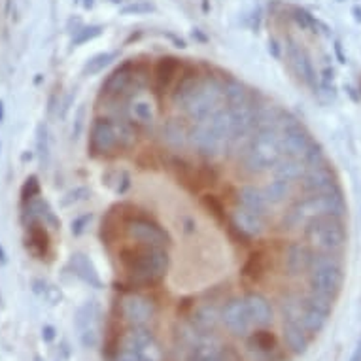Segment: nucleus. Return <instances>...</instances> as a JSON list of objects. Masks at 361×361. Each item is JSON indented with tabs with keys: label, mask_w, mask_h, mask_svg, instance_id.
Returning a JSON list of instances; mask_svg holds the SVG:
<instances>
[{
	"label": "nucleus",
	"mask_w": 361,
	"mask_h": 361,
	"mask_svg": "<svg viewBox=\"0 0 361 361\" xmlns=\"http://www.w3.org/2000/svg\"><path fill=\"white\" fill-rule=\"evenodd\" d=\"M123 316L132 325H144L153 318V305L142 295H129L123 299L121 305Z\"/></svg>",
	"instance_id": "nucleus-11"
},
{
	"label": "nucleus",
	"mask_w": 361,
	"mask_h": 361,
	"mask_svg": "<svg viewBox=\"0 0 361 361\" xmlns=\"http://www.w3.org/2000/svg\"><path fill=\"white\" fill-rule=\"evenodd\" d=\"M244 301H246V309H248L252 323H256L259 328H265V325H269L272 322V309H270L269 301L265 297L252 293Z\"/></svg>",
	"instance_id": "nucleus-15"
},
{
	"label": "nucleus",
	"mask_w": 361,
	"mask_h": 361,
	"mask_svg": "<svg viewBox=\"0 0 361 361\" xmlns=\"http://www.w3.org/2000/svg\"><path fill=\"white\" fill-rule=\"evenodd\" d=\"M100 31H102L100 26H89V29H86V33L82 34V36H79V38L76 40V42H78V44H82V42L93 40V38H95V36H99Z\"/></svg>",
	"instance_id": "nucleus-37"
},
{
	"label": "nucleus",
	"mask_w": 361,
	"mask_h": 361,
	"mask_svg": "<svg viewBox=\"0 0 361 361\" xmlns=\"http://www.w3.org/2000/svg\"><path fill=\"white\" fill-rule=\"evenodd\" d=\"M225 89V102L227 108H237V106L248 105V93L244 89L243 84H238L235 79H231L224 86Z\"/></svg>",
	"instance_id": "nucleus-26"
},
{
	"label": "nucleus",
	"mask_w": 361,
	"mask_h": 361,
	"mask_svg": "<svg viewBox=\"0 0 361 361\" xmlns=\"http://www.w3.org/2000/svg\"><path fill=\"white\" fill-rule=\"evenodd\" d=\"M163 140L172 150H182L187 142V132H185L184 125L176 119H169L163 125Z\"/></svg>",
	"instance_id": "nucleus-21"
},
{
	"label": "nucleus",
	"mask_w": 361,
	"mask_h": 361,
	"mask_svg": "<svg viewBox=\"0 0 361 361\" xmlns=\"http://www.w3.org/2000/svg\"><path fill=\"white\" fill-rule=\"evenodd\" d=\"M116 361H140V355H138L137 350H131V348H123L121 352L118 354Z\"/></svg>",
	"instance_id": "nucleus-36"
},
{
	"label": "nucleus",
	"mask_w": 361,
	"mask_h": 361,
	"mask_svg": "<svg viewBox=\"0 0 361 361\" xmlns=\"http://www.w3.org/2000/svg\"><path fill=\"white\" fill-rule=\"evenodd\" d=\"M280 148H282L284 155L305 161L307 153L312 148V142H310L309 135L299 127V123H284V132L280 135Z\"/></svg>",
	"instance_id": "nucleus-6"
},
{
	"label": "nucleus",
	"mask_w": 361,
	"mask_h": 361,
	"mask_svg": "<svg viewBox=\"0 0 361 361\" xmlns=\"http://www.w3.org/2000/svg\"><path fill=\"white\" fill-rule=\"evenodd\" d=\"M222 322L229 329L233 335H246L248 333L252 320H249L248 309L244 299H233L225 305L222 310Z\"/></svg>",
	"instance_id": "nucleus-8"
},
{
	"label": "nucleus",
	"mask_w": 361,
	"mask_h": 361,
	"mask_svg": "<svg viewBox=\"0 0 361 361\" xmlns=\"http://www.w3.org/2000/svg\"><path fill=\"white\" fill-rule=\"evenodd\" d=\"M352 361H361V344H360V348L355 350V354L352 355Z\"/></svg>",
	"instance_id": "nucleus-39"
},
{
	"label": "nucleus",
	"mask_w": 361,
	"mask_h": 361,
	"mask_svg": "<svg viewBox=\"0 0 361 361\" xmlns=\"http://www.w3.org/2000/svg\"><path fill=\"white\" fill-rule=\"evenodd\" d=\"M272 172H275V176L278 180L293 182V180H299L305 174V163H302L301 159L288 158L286 161H278Z\"/></svg>",
	"instance_id": "nucleus-23"
},
{
	"label": "nucleus",
	"mask_w": 361,
	"mask_h": 361,
	"mask_svg": "<svg viewBox=\"0 0 361 361\" xmlns=\"http://www.w3.org/2000/svg\"><path fill=\"white\" fill-rule=\"evenodd\" d=\"M140 12H151L150 4H131L123 10V13H140Z\"/></svg>",
	"instance_id": "nucleus-38"
},
{
	"label": "nucleus",
	"mask_w": 361,
	"mask_h": 361,
	"mask_svg": "<svg viewBox=\"0 0 361 361\" xmlns=\"http://www.w3.org/2000/svg\"><path fill=\"white\" fill-rule=\"evenodd\" d=\"M129 187H131V178H129L127 172H121V174H119L118 185H116V193H118V195H123Z\"/></svg>",
	"instance_id": "nucleus-35"
},
{
	"label": "nucleus",
	"mask_w": 361,
	"mask_h": 361,
	"mask_svg": "<svg viewBox=\"0 0 361 361\" xmlns=\"http://www.w3.org/2000/svg\"><path fill=\"white\" fill-rule=\"evenodd\" d=\"M307 240L322 252H335L344 244V229L335 216L318 217L307 225Z\"/></svg>",
	"instance_id": "nucleus-5"
},
{
	"label": "nucleus",
	"mask_w": 361,
	"mask_h": 361,
	"mask_svg": "<svg viewBox=\"0 0 361 361\" xmlns=\"http://www.w3.org/2000/svg\"><path fill=\"white\" fill-rule=\"evenodd\" d=\"M125 267L138 280H158L167 272L169 256L163 246H146L144 249H129L123 254Z\"/></svg>",
	"instance_id": "nucleus-4"
},
{
	"label": "nucleus",
	"mask_w": 361,
	"mask_h": 361,
	"mask_svg": "<svg viewBox=\"0 0 361 361\" xmlns=\"http://www.w3.org/2000/svg\"><path fill=\"white\" fill-rule=\"evenodd\" d=\"M114 59H116V53H100V55L93 57V59L87 63L86 70L89 74H97L100 72L102 68H106V66L110 65Z\"/></svg>",
	"instance_id": "nucleus-30"
},
{
	"label": "nucleus",
	"mask_w": 361,
	"mask_h": 361,
	"mask_svg": "<svg viewBox=\"0 0 361 361\" xmlns=\"http://www.w3.org/2000/svg\"><path fill=\"white\" fill-rule=\"evenodd\" d=\"M216 310L212 309V307H204V309H201L197 312V322L201 328L204 329H210L214 328V323H216Z\"/></svg>",
	"instance_id": "nucleus-32"
},
{
	"label": "nucleus",
	"mask_w": 361,
	"mask_h": 361,
	"mask_svg": "<svg viewBox=\"0 0 361 361\" xmlns=\"http://www.w3.org/2000/svg\"><path fill=\"white\" fill-rule=\"evenodd\" d=\"M289 59H291V65H293V68L297 70V74L301 76L302 82L309 84V86H314V68L310 65L307 53L302 52V49H299V47L289 46Z\"/></svg>",
	"instance_id": "nucleus-20"
},
{
	"label": "nucleus",
	"mask_w": 361,
	"mask_h": 361,
	"mask_svg": "<svg viewBox=\"0 0 361 361\" xmlns=\"http://www.w3.org/2000/svg\"><path fill=\"white\" fill-rule=\"evenodd\" d=\"M91 220H93L91 214H86V216L78 217V220H76V224H72V233H74V235H82V233H84V231H86L87 227H89V224H91Z\"/></svg>",
	"instance_id": "nucleus-34"
},
{
	"label": "nucleus",
	"mask_w": 361,
	"mask_h": 361,
	"mask_svg": "<svg viewBox=\"0 0 361 361\" xmlns=\"http://www.w3.org/2000/svg\"><path fill=\"white\" fill-rule=\"evenodd\" d=\"M89 146L95 153H108L112 151L118 142L114 135V121L110 119H95L91 125V135H89Z\"/></svg>",
	"instance_id": "nucleus-10"
},
{
	"label": "nucleus",
	"mask_w": 361,
	"mask_h": 361,
	"mask_svg": "<svg viewBox=\"0 0 361 361\" xmlns=\"http://www.w3.org/2000/svg\"><path fill=\"white\" fill-rule=\"evenodd\" d=\"M328 316L325 312H320V310L312 309V307H307V305H302V312L299 314V325H301L305 331H309V333H320L328 322Z\"/></svg>",
	"instance_id": "nucleus-22"
},
{
	"label": "nucleus",
	"mask_w": 361,
	"mask_h": 361,
	"mask_svg": "<svg viewBox=\"0 0 361 361\" xmlns=\"http://www.w3.org/2000/svg\"><path fill=\"white\" fill-rule=\"evenodd\" d=\"M238 203L243 204V208L256 212L259 216H263V212L269 206L263 190H257L254 185H244L243 190L238 191Z\"/></svg>",
	"instance_id": "nucleus-17"
},
{
	"label": "nucleus",
	"mask_w": 361,
	"mask_h": 361,
	"mask_svg": "<svg viewBox=\"0 0 361 361\" xmlns=\"http://www.w3.org/2000/svg\"><path fill=\"white\" fill-rule=\"evenodd\" d=\"M225 100L224 86L216 79H203L197 82L191 89L187 99L184 100L182 108L193 121L203 123L208 118H212L217 110H222V105Z\"/></svg>",
	"instance_id": "nucleus-2"
},
{
	"label": "nucleus",
	"mask_w": 361,
	"mask_h": 361,
	"mask_svg": "<svg viewBox=\"0 0 361 361\" xmlns=\"http://www.w3.org/2000/svg\"><path fill=\"white\" fill-rule=\"evenodd\" d=\"M305 190L310 191L312 195L335 191V180H333L331 171L325 169L323 164L312 167V169L305 174Z\"/></svg>",
	"instance_id": "nucleus-13"
},
{
	"label": "nucleus",
	"mask_w": 361,
	"mask_h": 361,
	"mask_svg": "<svg viewBox=\"0 0 361 361\" xmlns=\"http://www.w3.org/2000/svg\"><path fill=\"white\" fill-rule=\"evenodd\" d=\"M131 114L132 118L137 119V121H140V123L144 125H151L153 121H155V106H153V102L148 99H135L131 102Z\"/></svg>",
	"instance_id": "nucleus-25"
},
{
	"label": "nucleus",
	"mask_w": 361,
	"mask_h": 361,
	"mask_svg": "<svg viewBox=\"0 0 361 361\" xmlns=\"http://www.w3.org/2000/svg\"><path fill=\"white\" fill-rule=\"evenodd\" d=\"M138 355H140V361H161L163 360V354H161V348L158 346V342L151 339L150 342H146L144 346L140 350H137Z\"/></svg>",
	"instance_id": "nucleus-31"
},
{
	"label": "nucleus",
	"mask_w": 361,
	"mask_h": 361,
	"mask_svg": "<svg viewBox=\"0 0 361 361\" xmlns=\"http://www.w3.org/2000/svg\"><path fill=\"white\" fill-rule=\"evenodd\" d=\"M233 222L237 225V229L244 233L246 237H261L263 231H265V222L259 214L246 208H237L233 214Z\"/></svg>",
	"instance_id": "nucleus-14"
},
{
	"label": "nucleus",
	"mask_w": 361,
	"mask_h": 361,
	"mask_svg": "<svg viewBox=\"0 0 361 361\" xmlns=\"http://www.w3.org/2000/svg\"><path fill=\"white\" fill-rule=\"evenodd\" d=\"M187 140H190V144L195 150L201 151L203 155H208V158L220 155L225 150V144H227L224 138L217 137L216 132L212 131L210 125L206 123V121L195 125L190 135H187Z\"/></svg>",
	"instance_id": "nucleus-7"
},
{
	"label": "nucleus",
	"mask_w": 361,
	"mask_h": 361,
	"mask_svg": "<svg viewBox=\"0 0 361 361\" xmlns=\"http://www.w3.org/2000/svg\"><path fill=\"white\" fill-rule=\"evenodd\" d=\"M114 135L119 148H131L137 142V132L127 121H114Z\"/></svg>",
	"instance_id": "nucleus-28"
},
{
	"label": "nucleus",
	"mask_w": 361,
	"mask_h": 361,
	"mask_svg": "<svg viewBox=\"0 0 361 361\" xmlns=\"http://www.w3.org/2000/svg\"><path fill=\"white\" fill-rule=\"evenodd\" d=\"M206 123L210 125V129L216 132L217 137H222L225 142L235 140V123H233V116H231L229 108H222L217 110L212 118L206 119Z\"/></svg>",
	"instance_id": "nucleus-18"
},
{
	"label": "nucleus",
	"mask_w": 361,
	"mask_h": 361,
	"mask_svg": "<svg viewBox=\"0 0 361 361\" xmlns=\"http://www.w3.org/2000/svg\"><path fill=\"white\" fill-rule=\"evenodd\" d=\"M263 193H265V199H267V203L269 204H280L289 197V193H291V182H286V180H278V178H276L275 182H270V184L263 190Z\"/></svg>",
	"instance_id": "nucleus-24"
},
{
	"label": "nucleus",
	"mask_w": 361,
	"mask_h": 361,
	"mask_svg": "<svg viewBox=\"0 0 361 361\" xmlns=\"http://www.w3.org/2000/svg\"><path fill=\"white\" fill-rule=\"evenodd\" d=\"M284 341L293 354H305L309 348V341L305 335V329L295 320H286L284 322Z\"/></svg>",
	"instance_id": "nucleus-16"
},
{
	"label": "nucleus",
	"mask_w": 361,
	"mask_h": 361,
	"mask_svg": "<svg viewBox=\"0 0 361 361\" xmlns=\"http://www.w3.org/2000/svg\"><path fill=\"white\" fill-rule=\"evenodd\" d=\"M129 79H131V76L127 72V68H119V70H116L110 78L106 79L102 89H105L106 95H116V93L123 91L125 87H127V84H129Z\"/></svg>",
	"instance_id": "nucleus-29"
},
{
	"label": "nucleus",
	"mask_w": 361,
	"mask_h": 361,
	"mask_svg": "<svg viewBox=\"0 0 361 361\" xmlns=\"http://www.w3.org/2000/svg\"><path fill=\"white\" fill-rule=\"evenodd\" d=\"M127 235L131 240L144 246H164L167 243V235L163 231L146 220H132L131 224L127 225Z\"/></svg>",
	"instance_id": "nucleus-9"
},
{
	"label": "nucleus",
	"mask_w": 361,
	"mask_h": 361,
	"mask_svg": "<svg viewBox=\"0 0 361 361\" xmlns=\"http://www.w3.org/2000/svg\"><path fill=\"white\" fill-rule=\"evenodd\" d=\"M344 210V203L339 191H331V193H320V195H312V197L305 199L299 204H295L288 216L284 217V225L288 229H295L299 225L309 224L312 220L318 217H329V216H341Z\"/></svg>",
	"instance_id": "nucleus-1"
},
{
	"label": "nucleus",
	"mask_w": 361,
	"mask_h": 361,
	"mask_svg": "<svg viewBox=\"0 0 361 361\" xmlns=\"http://www.w3.org/2000/svg\"><path fill=\"white\" fill-rule=\"evenodd\" d=\"M231 116H233V123H235V138L246 137L252 127L256 125V114L252 110L249 105L237 106V108H229Z\"/></svg>",
	"instance_id": "nucleus-19"
},
{
	"label": "nucleus",
	"mask_w": 361,
	"mask_h": 361,
	"mask_svg": "<svg viewBox=\"0 0 361 361\" xmlns=\"http://www.w3.org/2000/svg\"><path fill=\"white\" fill-rule=\"evenodd\" d=\"M280 159H282L280 135L272 127H267L254 137L246 151L244 164L249 172H265L275 169Z\"/></svg>",
	"instance_id": "nucleus-3"
},
{
	"label": "nucleus",
	"mask_w": 361,
	"mask_h": 361,
	"mask_svg": "<svg viewBox=\"0 0 361 361\" xmlns=\"http://www.w3.org/2000/svg\"><path fill=\"white\" fill-rule=\"evenodd\" d=\"M174 59H163L158 66V79L161 84H167L171 79V74L176 70V63H172Z\"/></svg>",
	"instance_id": "nucleus-33"
},
{
	"label": "nucleus",
	"mask_w": 361,
	"mask_h": 361,
	"mask_svg": "<svg viewBox=\"0 0 361 361\" xmlns=\"http://www.w3.org/2000/svg\"><path fill=\"white\" fill-rule=\"evenodd\" d=\"M312 257L314 256L310 254V249L307 248L305 244H291V246L286 249V257H284V265H286L288 275L297 276L310 270Z\"/></svg>",
	"instance_id": "nucleus-12"
},
{
	"label": "nucleus",
	"mask_w": 361,
	"mask_h": 361,
	"mask_svg": "<svg viewBox=\"0 0 361 361\" xmlns=\"http://www.w3.org/2000/svg\"><path fill=\"white\" fill-rule=\"evenodd\" d=\"M72 263L76 265V270H78V275L82 276V278H84L87 284H91V286H95V288H100V286H102L99 272L95 270V267H93L91 261H89L86 256H82V254L74 256Z\"/></svg>",
	"instance_id": "nucleus-27"
}]
</instances>
